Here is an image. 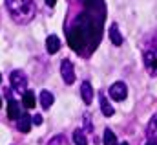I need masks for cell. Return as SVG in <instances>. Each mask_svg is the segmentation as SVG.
Instances as JSON below:
<instances>
[{
	"mask_svg": "<svg viewBox=\"0 0 157 145\" xmlns=\"http://www.w3.org/2000/svg\"><path fill=\"white\" fill-rule=\"evenodd\" d=\"M104 24V2L102 0H84V9L78 13L73 24L68 28V44L71 50L93 52L101 40Z\"/></svg>",
	"mask_w": 157,
	"mask_h": 145,
	"instance_id": "6da1fadb",
	"label": "cell"
},
{
	"mask_svg": "<svg viewBox=\"0 0 157 145\" xmlns=\"http://www.w3.org/2000/svg\"><path fill=\"white\" fill-rule=\"evenodd\" d=\"M6 6H7V11L13 17V20L18 24L31 22L37 13V6L33 0H6Z\"/></svg>",
	"mask_w": 157,
	"mask_h": 145,
	"instance_id": "7a4b0ae2",
	"label": "cell"
},
{
	"mask_svg": "<svg viewBox=\"0 0 157 145\" xmlns=\"http://www.w3.org/2000/svg\"><path fill=\"white\" fill-rule=\"evenodd\" d=\"M9 81H11V88L15 92H18V94L26 92V88H28V77H26V73L22 72V70H15V72L11 73Z\"/></svg>",
	"mask_w": 157,
	"mask_h": 145,
	"instance_id": "3957f363",
	"label": "cell"
},
{
	"mask_svg": "<svg viewBox=\"0 0 157 145\" xmlns=\"http://www.w3.org/2000/svg\"><path fill=\"white\" fill-rule=\"evenodd\" d=\"M144 66L148 73L157 75V44H154L152 48H148L144 52Z\"/></svg>",
	"mask_w": 157,
	"mask_h": 145,
	"instance_id": "277c9868",
	"label": "cell"
},
{
	"mask_svg": "<svg viewBox=\"0 0 157 145\" xmlns=\"http://www.w3.org/2000/svg\"><path fill=\"white\" fill-rule=\"evenodd\" d=\"M60 75H62L66 85H73L75 83V66H73V63L70 59H64L60 63Z\"/></svg>",
	"mask_w": 157,
	"mask_h": 145,
	"instance_id": "5b68a950",
	"label": "cell"
},
{
	"mask_svg": "<svg viewBox=\"0 0 157 145\" xmlns=\"http://www.w3.org/2000/svg\"><path fill=\"white\" fill-rule=\"evenodd\" d=\"M126 96H128V88H126V85L122 81H117V83H113L110 86V97L113 101H124Z\"/></svg>",
	"mask_w": 157,
	"mask_h": 145,
	"instance_id": "8992f818",
	"label": "cell"
},
{
	"mask_svg": "<svg viewBox=\"0 0 157 145\" xmlns=\"http://www.w3.org/2000/svg\"><path fill=\"white\" fill-rule=\"evenodd\" d=\"M31 125H33V118L29 116V114H20L18 116V123H17V129L20 130V132H29L31 130Z\"/></svg>",
	"mask_w": 157,
	"mask_h": 145,
	"instance_id": "52a82bcc",
	"label": "cell"
},
{
	"mask_svg": "<svg viewBox=\"0 0 157 145\" xmlns=\"http://www.w3.org/2000/svg\"><path fill=\"white\" fill-rule=\"evenodd\" d=\"M80 96H82V101H84L86 105H90V103L93 101V88H91L90 81H84V83L80 85Z\"/></svg>",
	"mask_w": 157,
	"mask_h": 145,
	"instance_id": "ba28073f",
	"label": "cell"
},
{
	"mask_svg": "<svg viewBox=\"0 0 157 145\" xmlns=\"http://www.w3.org/2000/svg\"><path fill=\"white\" fill-rule=\"evenodd\" d=\"M6 94H7V97H9V101H7V118H9V119H18V116H20L18 103H17L15 99H11L9 92H6Z\"/></svg>",
	"mask_w": 157,
	"mask_h": 145,
	"instance_id": "9c48e42d",
	"label": "cell"
},
{
	"mask_svg": "<svg viewBox=\"0 0 157 145\" xmlns=\"http://www.w3.org/2000/svg\"><path fill=\"white\" fill-rule=\"evenodd\" d=\"M46 50L48 53H57L60 50V39L57 35H49L46 39Z\"/></svg>",
	"mask_w": 157,
	"mask_h": 145,
	"instance_id": "30bf717a",
	"label": "cell"
},
{
	"mask_svg": "<svg viewBox=\"0 0 157 145\" xmlns=\"http://www.w3.org/2000/svg\"><path fill=\"white\" fill-rule=\"evenodd\" d=\"M53 101H55V97H53V94H51L49 90H42V92H40V105H42V109L48 110L53 105Z\"/></svg>",
	"mask_w": 157,
	"mask_h": 145,
	"instance_id": "8fae6325",
	"label": "cell"
},
{
	"mask_svg": "<svg viewBox=\"0 0 157 145\" xmlns=\"http://www.w3.org/2000/svg\"><path fill=\"white\" fill-rule=\"evenodd\" d=\"M108 35H110V40H112L115 46H121V44H122V35L119 33L117 24H112V26H110V30H108Z\"/></svg>",
	"mask_w": 157,
	"mask_h": 145,
	"instance_id": "7c38bea8",
	"label": "cell"
},
{
	"mask_svg": "<svg viewBox=\"0 0 157 145\" xmlns=\"http://www.w3.org/2000/svg\"><path fill=\"white\" fill-rule=\"evenodd\" d=\"M22 105H24L26 109H35V105H37L35 94H33V92H29V90H26V92L22 94Z\"/></svg>",
	"mask_w": 157,
	"mask_h": 145,
	"instance_id": "4fadbf2b",
	"label": "cell"
},
{
	"mask_svg": "<svg viewBox=\"0 0 157 145\" xmlns=\"http://www.w3.org/2000/svg\"><path fill=\"white\" fill-rule=\"evenodd\" d=\"M146 134H148V140H155L157 142V114L150 119L148 129H146Z\"/></svg>",
	"mask_w": 157,
	"mask_h": 145,
	"instance_id": "5bb4252c",
	"label": "cell"
},
{
	"mask_svg": "<svg viewBox=\"0 0 157 145\" xmlns=\"http://www.w3.org/2000/svg\"><path fill=\"white\" fill-rule=\"evenodd\" d=\"M101 110H102V114H104V116H108V118H110V116H113V112H115L113 107L108 103L106 96H101Z\"/></svg>",
	"mask_w": 157,
	"mask_h": 145,
	"instance_id": "9a60e30c",
	"label": "cell"
},
{
	"mask_svg": "<svg viewBox=\"0 0 157 145\" xmlns=\"http://www.w3.org/2000/svg\"><path fill=\"white\" fill-rule=\"evenodd\" d=\"M73 142L77 145H88V140H86V136H84V132H82L80 129H77V130L73 132Z\"/></svg>",
	"mask_w": 157,
	"mask_h": 145,
	"instance_id": "2e32d148",
	"label": "cell"
},
{
	"mask_svg": "<svg viewBox=\"0 0 157 145\" xmlns=\"http://www.w3.org/2000/svg\"><path fill=\"white\" fill-rule=\"evenodd\" d=\"M104 145H117V138L110 129L104 130Z\"/></svg>",
	"mask_w": 157,
	"mask_h": 145,
	"instance_id": "e0dca14e",
	"label": "cell"
},
{
	"mask_svg": "<svg viewBox=\"0 0 157 145\" xmlns=\"http://www.w3.org/2000/svg\"><path fill=\"white\" fill-rule=\"evenodd\" d=\"M48 145H70L68 142V138L66 136H62V134H59V136H55V138H51V142Z\"/></svg>",
	"mask_w": 157,
	"mask_h": 145,
	"instance_id": "ac0fdd59",
	"label": "cell"
},
{
	"mask_svg": "<svg viewBox=\"0 0 157 145\" xmlns=\"http://www.w3.org/2000/svg\"><path fill=\"white\" fill-rule=\"evenodd\" d=\"M33 123H35V125H40V123H42V116H40V114H35V118H33Z\"/></svg>",
	"mask_w": 157,
	"mask_h": 145,
	"instance_id": "d6986e66",
	"label": "cell"
},
{
	"mask_svg": "<svg viewBox=\"0 0 157 145\" xmlns=\"http://www.w3.org/2000/svg\"><path fill=\"white\" fill-rule=\"evenodd\" d=\"M46 4H48V6H49V7H53V6H55V4H57V0H46Z\"/></svg>",
	"mask_w": 157,
	"mask_h": 145,
	"instance_id": "ffe728a7",
	"label": "cell"
},
{
	"mask_svg": "<svg viewBox=\"0 0 157 145\" xmlns=\"http://www.w3.org/2000/svg\"><path fill=\"white\" fill-rule=\"evenodd\" d=\"M146 145H157V142H155V140H148V142H146Z\"/></svg>",
	"mask_w": 157,
	"mask_h": 145,
	"instance_id": "44dd1931",
	"label": "cell"
},
{
	"mask_svg": "<svg viewBox=\"0 0 157 145\" xmlns=\"http://www.w3.org/2000/svg\"><path fill=\"white\" fill-rule=\"evenodd\" d=\"M0 109H2V97H0Z\"/></svg>",
	"mask_w": 157,
	"mask_h": 145,
	"instance_id": "7402d4cb",
	"label": "cell"
},
{
	"mask_svg": "<svg viewBox=\"0 0 157 145\" xmlns=\"http://www.w3.org/2000/svg\"><path fill=\"white\" fill-rule=\"evenodd\" d=\"M121 145H128V143H126V142H122V143H121Z\"/></svg>",
	"mask_w": 157,
	"mask_h": 145,
	"instance_id": "603a6c76",
	"label": "cell"
},
{
	"mask_svg": "<svg viewBox=\"0 0 157 145\" xmlns=\"http://www.w3.org/2000/svg\"><path fill=\"white\" fill-rule=\"evenodd\" d=\"M0 83H2V75H0Z\"/></svg>",
	"mask_w": 157,
	"mask_h": 145,
	"instance_id": "cb8c5ba5",
	"label": "cell"
}]
</instances>
